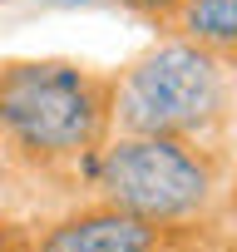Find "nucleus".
Listing matches in <instances>:
<instances>
[{
    "instance_id": "obj_7",
    "label": "nucleus",
    "mask_w": 237,
    "mask_h": 252,
    "mask_svg": "<svg viewBox=\"0 0 237 252\" xmlns=\"http://www.w3.org/2000/svg\"><path fill=\"white\" fill-rule=\"evenodd\" d=\"M0 252H35V232L15 218H0Z\"/></svg>"
},
{
    "instance_id": "obj_6",
    "label": "nucleus",
    "mask_w": 237,
    "mask_h": 252,
    "mask_svg": "<svg viewBox=\"0 0 237 252\" xmlns=\"http://www.w3.org/2000/svg\"><path fill=\"white\" fill-rule=\"evenodd\" d=\"M109 5H124V10H134V15H144V20L168 25V20H173V10L183 5V0H109Z\"/></svg>"
},
{
    "instance_id": "obj_3",
    "label": "nucleus",
    "mask_w": 237,
    "mask_h": 252,
    "mask_svg": "<svg viewBox=\"0 0 237 252\" xmlns=\"http://www.w3.org/2000/svg\"><path fill=\"white\" fill-rule=\"evenodd\" d=\"M237 124V60L183 35L153 40L114 74V134L227 144Z\"/></svg>"
},
{
    "instance_id": "obj_1",
    "label": "nucleus",
    "mask_w": 237,
    "mask_h": 252,
    "mask_svg": "<svg viewBox=\"0 0 237 252\" xmlns=\"http://www.w3.org/2000/svg\"><path fill=\"white\" fill-rule=\"evenodd\" d=\"M114 134V74L74 60H0V163L79 173Z\"/></svg>"
},
{
    "instance_id": "obj_8",
    "label": "nucleus",
    "mask_w": 237,
    "mask_h": 252,
    "mask_svg": "<svg viewBox=\"0 0 237 252\" xmlns=\"http://www.w3.org/2000/svg\"><path fill=\"white\" fill-rule=\"evenodd\" d=\"M222 222H227V237H237V178H232V193L222 203Z\"/></svg>"
},
{
    "instance_id": "obj_5",
    "label": "nucleus",
    "mask_w": 237,
    "mask_h": 252,
    "mask_svg": "<svg viewBox=\"0 0 237 252\" xmlns=\"http://www.w3.org/2000/svg\"><path fill=\"white\" fill-rule=\"evenodd\" d=\"M163 30L183 35L222 60H237V0H183Z\"/></svg>"
},
{
    "instance_id": "obj_9",
    "label": "nucleus",
    "mask_w": 237,
    "mask_h": 252,
    "mask_svg": "<svg viewBox=\"0 0 237 252\" xmlns=\"http://www.w3.org/2000/svg\"><path fill=\"white\" fill-rule=\"evenodd\" d=\"M193 252H237V237H217V242H203Z\"/></svg>"
},
{
    "instance_id": "obj_4",
    "label": "nucleus",
    "mask_w": 237,
    "mask_h": 252,
    "mask_svg": "<svg viewBox=\"0 0 237 252\" xmlns=\"http://www.w3.org/2000/svg\"><path fill=\"white\" fill-rule=\"evenodd\" d=\"M203 227H158L114 203H79L35 227V252H193Z\"/></svg>"
},
{
    "instance_id": "obj_2",
    "label": "nucleus",
    "mask_w": 237,
    "mask_h": 252,
    "mask_svg": "<svg viewBox=\"0 0 237 252\" xmlns=\"http://www.w3.org/2000/svg\"><path fill=\"white\" fill-rule=\"evenodd\" d=\"M99 203H114L158 227H212L232 193L227 144L109 134L74 173Z\"/></svg>"
}]
</instances>
